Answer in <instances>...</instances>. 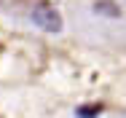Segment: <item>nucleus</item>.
<instances>
[{
    "mask_svg": "<svg viewBox=\"0 0 126 118\" xmlns=\"http://www.w3.org/2000/svg\"><path fill=\"white\" fill-rule=\"evenodd\" d=\"M32 22L38 24L40 30H46V32H59L62 30V19H59V14L48 8V5H38L35 11H32Z\"/></svg>",
    "mask_w": 126,
    "mask_h": 118,
    "instance_id": "f257e3e1",
    "label": "nucleus"
},
{
    "mask_svg": "<svg viewBox=\"0 0 126 118\" xmlns=\"http://www.w3.org/2000/svg\"><path fill=\"white\" fill-rule=\"evenodd\" d=\"M94 8H97L99 14H107V16H118V14H121V8H118L115 3H107V0H99Z\"/></svg>",
    "mask_w": 126,
    "mask_h": 118,
    "instance_id": "f03ea898",
    "label": "nucleus"
},
{
    "mask_svg": "<svg viewBox=\"0 0 126 118\" xmlns=\"http://www.w3.org/2000/svg\"><path fill=\"white\" fill-rule=\"evenodd\" d=\"M97 113H99V107H80V110H78L80 118H94Z\"/></svg>",
    "mask_w": 126,
    "mask_h": 118,
    "instance_id": "7ed1b4c3",
    "label": "nucleus"
}]
</instances>
